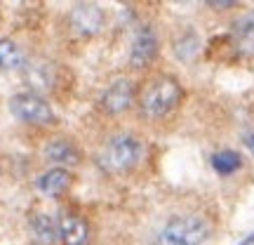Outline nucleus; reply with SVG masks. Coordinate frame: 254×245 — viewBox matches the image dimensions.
Wrapping results in <instances>:
<instances>
[{"mask_svg":"<svg viewBox=\"0 0 254 245\" xmlns=\"http://www.w3.org/2000/svg\"><path fill=\"white\" fill-rule=\"evenodd\" d=\"M141 156V144L136 142L134 137H113L109 144L104 146V151L99 156L101 167H106L109 172H127L132 170Z\"/></svg>","mask_w":254,"mask_h":245,"instance_id":"3","label":"nucleus"},{"mask_svg":"<svg viewBox=\"0 0 254 245\" xmlns=\"http://www.w3.org/2000/svg\"><path fill=\"white\" fill-rule=\"evenodd\" d=\"M212 229L202 217H174L158 234L155 245H202Z\"/></svg>","mask_w":254,"mask_h":245,"instance_id":"2","label":"nucleus"},{"mask_svg":"<svg viewBox=\"0 0 254 245\" xmlns=\"http://www.w3.org/2000/svg\"><path fill=\"white\" fill-rule=\"evenodd\" d=\"M209 7L214 9H228V7H236V2H207Z\"/></svg>","mask_w":254,"mask_h":245,"instance_id":"18","label":"nucleus"},{"mask_svg":"<svg viewBox=\"0 0 254 245\" xmlns=\"http://www.w3.org/2000/svg\"><path fill=\"white\" fill-rule=\"evenodd\" d=\"M28 227H31L33 238L43 245H55L62 238L59 236V227L55 224V219L50 217V215H33Z\"/></svg>","mask_w":254,"mask_h":245,"instance_id":"11","label":"nucleus"},{"mask_svg":"<svg viewBox=\"0 0 254 245\" xmlns=\"http://www.w3.org/2000/svg\"><path fill=\"white\" fill-rule=\"evenodd\" d=\"M28 82L38 87V90H52V76H50V69H33L28 71Z\"/></svg>","mask_w":254,"mask_h":245,"instance_id":"16","label":"nucleus"},{"mask_svg":"<svg viewBox=\"0 0 254 245\" xmlns=\"http://www.w3.org/2000/svg\"><path fill=\"white\" fill-rule=\"evenodd\" d=\"M155 55H158V38H155L153 28H141L134 36L132 52H129L132 69H146L155 59Z\"/></svg>","mask_w":254,"mask_h":245,"instance_id":"7","label":"nucleus"},{"mask_svg":"<svg viewBox=\"0 0 254 245\" xmlns=\"http://www.w3.org/2000/svg\"><path fill=\"white\" fill-rule=\"evenodd\" d=\"M24 66V55L17 47L14 40L9 38H0V69L2 71H14Z\"/></svg>","mask_w":254,"mask_h":245,"instance_id":"13","label":"nucleus"},{"mask_svg":"<svg viewBox=\"0 0 254 245\" xmlns=\"http://www.w3.org/2000/svg\"><path fill=\"white\" fill-rule=\"evenodd\" d=\"M182 101V85L170 78H155L141 94V111L148 118H163L170 111L177 109V104Z\"/></svg>","mask_w":254,"mask_h":245,"instance_id":"1","label":"nucleus"},{"mask_svg":"<svg viewBox=\"0 0 254 245\" xmlns=\"http://www.w3.org/2000/svg\"><path fill=\"white\" fill-rule=\"evenodd\" d=\"M243 144H245L247 149L254 154V127H250V130H245V132H243Z\"/></svg>","mask_w":254,"mask_h":245,"instance_id":"17","label":"nucleus"},{"mask_svg":"<svg viewBox=\"0 0 254 245\" xmlns=\"http://www.w3.org/2000/svg\"><path fill=\"white\" fill-rule=\"evenodd\" d=\"M231 40H233V50L240 57H254V12H247L240 19L233 21L231 28Z\"/></svg>","mask_w":254,"mask_h":245,"instance_id":"8","label":"nucleus"},{"mask_svg":"<svg viewBox=\"0 0 254 245\" xmlns=\"http://www.w3.org/2000/svg\"><path fill=\"white\" fill-rule=\"evenodd\" d=\"M71 26L75 28V33L80 36H97L104 24H106V14L104 9L92 5V2H80L71 9Z\"/></svg>","mask_w":254,"mask_h":245,"instance_id":"6","label":"nucleus"},{"mask_svg":"<svg viewBox=\"0 0 254 245\" xmlns=\"http://www.w3.org/2000/svg\"><path fill=\"white\" fill-rule=\"evenodd\" d=\"M59 236L64 245H87L90 243V227L85 224V219L75 215H64L59 222Z\"/></svg>","mask_w":254,"mask_h":245,"instance_id":"9","label":"nucleus"},{"mask_svg":"<svg viewBox=\"0 0 254 245\" xmlns=\"http://www.w3.org/2000/svg\"><path fill=\"white\" fill-rule=\"evenodd\" d=\"M212 167L217 170L219 174H233L243 167V156L238 151H219V154L212 156Z\"/></svg>","mask_w":254,"mask_h":245,"instance_id":"14","label":"nucleus"},{"mask_svg":"<svg viewBox=\"0 0 254 245\" xmlns=\"http://www.w3.org/2000/svg\"><path fill=\"white\" fill-rule=\"evenodd\" d=\"M9 113L28 125H50L55 123V111L36 92H21L9 99Z\"/></svg>","mask_w":254,"mask_h":245,"instance_id":"4","label":"nucleus"},{"mask_svg":"<svg viewBox=\"0 0 254 245\" xmlns=\"http://www.w3.org/2000/svg\"><path fill=\"white\" fill-rule=\"evenodd\" d=\"M240 245H254V234H252V236H247V238H245V241H243V243H240Z\"/></svg>","mask_w":254,"mask_h":245,"instance_id":"19","label":"nucleus"},{"mask_svg":"<svg viewBox=\"0 0 254 245\" xmlns=\"http://www.w3.org/2000/svg\"><path fill=\"white\" fill-rule=\"evenodd\" d=\"M198 50H200V40L193 31L184 33V36L177 40V45H174V52H177V57H179L182 62H190L193 57L198 55Z\"/></svg>","mask_w":254,"mask_h":245,"instance_id":"15","label":"nucleus"},{"mask_svg":"<svg viewBox=\"0 0 254 245\" xmlns=\"http://www.w3.org/2000/svg\"><path fill=\"white\" fill-rule=\"evenodd\" d=\"M132 101H134V82L129 78H118L101 94V109L111 116H118L132 106Z\"/></svg>","mask_w":254,"mask_h":245,"instance_id":"5","label":"nucleus"},{"mask_svg":"<svg viewBox=\"0 0 254 245\" xmlns=\"http://www.w3.org/2000/svg\"><path fill=\"white\" fill-rule=\"evenodd\" d=\"M36 184L45 196L57 198V196H62L64 191L71 186V172L64 170V167H52V170H47L45 174H40Z\"/></svg>","mask_w":254,"mask_h":245,"instance_id":"10","label":"nucleus"},{"mask_svg":"<svg viewBox=\"0 0 254 245\" xmlns=\"http://www.w3.org/2000/svg\"><path fill=\"white\" fill-rule=\"evenodd\" d=\"M45 158L52 163H62V165H78L80 163V154L78 149L66 142V139H55L45 146Z\"/></svg>","mask_w":254,"mask_h":245,"instance_id":"12","label":"nucleus"}]
</instances>
